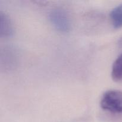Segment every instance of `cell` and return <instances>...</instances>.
I'll return each instance as SVG.
<instances>
[{"label":"cell","mask_w":122,"mask_h":122,"mask_svg":"<svg viewBox=\"0 0 122 122\" xmlns=\"http://www.w3.org/2000/svg\"><path fill=\"white\" fill-rule=\"evenodd\" d=\"M14 29L9 17L2 11L0 13V35L1 37L9 38L14 34Z\"/></svg>","instance_id":"cell-3"},{"label":"cell","mask_w":122,"mask_h":122,"mask_svg":"<svg viewBox=\"0 0 122 122\" xmlns=\"http://www.w3.org/2000/svg\"><path fill=\"white\" fill-rule=\"evenodd\" d=\"M110 17L114 28L117 29L122 27V4L112 10Z\"/></svg>","instance_id":"cell-4"},{"label":"cell","mask_w":122,"mask_h":122,"mask_svg":"<svg viewBox=\"0 0 122 122\" xmlns=\"http://www.w3.org/2000/svg\"><path fill=\"white\" fill-rule=\"evenodd\" d=\"M112 77L114 81H122V54L113 63L112 70Z\"/></svg>","instance_id":"cell-5"},{"label":"cell","mask_w":122,"mask_h":122,"mask_svg":"<svg viewBox=\"0 0 122 122\" xmlns=\"http://www.w3.org/2000/svg\"><path fill=\"white\" fill-rule=\"evenodd\" d=\"M101 108L112 113H122V91L112 89L104 93L100 102Z\"/></svg>","instance_id":"cell-1"},{"label":"cell","mask_w":122,"mask_h":122,"mask_svg":"<svg viewBox=\"0 0 122 122\" xmlns=\"http://www.w3.org/2000/svg\"><path fill=\"white\" fill-rule=\"evenodd\" d=\"M119 46H120V48H122V38H121V39H120V41H119Z\"/></svg>","instance_id":"cell-6"},{"label":"cell","mask_w":122,"mask_h":122,"mask_svg":"<svg viewBox=\"0 0 122 122\" xmlns=\"http://www.w3.org/2000/svg\"><path fill=\"white\" fill-rule=\"evenodd\" d=\"M48 17L51 25L59 32L66 33L71 29V18L65 9L62 8H54L49 13Z\"/></svg>","instance_id":"cell-2"}]
</instances>
